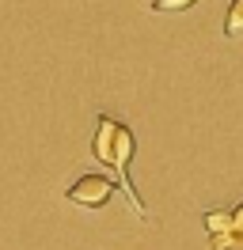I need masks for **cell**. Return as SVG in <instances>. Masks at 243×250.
Here are the masks:
<instances>
[{"instance_id": "obj_2", "label": "cell", "mask_w": 243, "mask_h": 250, "mask_svg": "<svg viewBox=\"0 0 243 250\" xmlns=\"http://www.w3.org/2000/svg\"><path fill=\"white\" fill-rule=\"evenodd\" d=\"M65 197L80 208H103L110 197H114V182L103 178V174H80L73 186L65 189Z\"/></svg>"}, {"instance_id": "obj_5", "label": "cell", "mask_w": 243, "mask_h": 250, "mask_svg": "<svg viewBox=\"0 0 243 250\" xmlns=\"http://www.w3.org/2000/svg\"><path fill=\"white\" fill-rule=\"evenodd\" d=\"M197 0H152V12H186Z\"/></svg>"}, {"instance_id": "obj_3", "label": "cell", "mask_w": 243, "mask_h": 250, "mask_svg": "<svg viewBox=\"0 0 243 250\" xmlns=\"http://www.w3.org/2000/svg\"><path fill=\"white\" fill-rule=\"evenodd\" d=\"M205 231H209V239H220V235H236V220H232V212L209 208V212H205Z\"/></svg>"}, {"instance_id": "obj_1", "label": "cell", "mask_w": 243, "mask_h": 250, "mask_svg": "<svg viewBox=\"0 0 243 250\" xmlns=\"http://www.w3.org/2000/svg\"><path fill=\"white\" fill-rule=\"evenodd\" d=\"M91 152H95L99 163H106V167H114V171L122 174V186H125V193H129V201L137 205V212H145V205H141V197H137L133 182L125 178V167H129V159H133V152H137V141H133V133H129V125H122V122H114V118L103 114V118L95 122Z\"/></svg>"}, {"instance_id": "obj_4", "label": "cell", "mask_w": 243, "mask_h": 250, "mask_svg": "<svg viewBox=\"0 0 243 250\" xmlns=\"http://www.w3.org/2000/svg\"><path fill=\"white\" fill-rule=\"evenodd\" d=\"M224 34H228V38H240V34H243V0H232L228 19H224Z\"/></svg>"}, {"instance_id": "obj_6", "label": "cell", "mask_w": 243, "mask_h": 250, "mask_svg": "<svg viewBox=\"0 0 243 250\" xmlns=\"http://www.w3.org/2000/svg\"><path fill=\"white\" fill-rule=\"evenodd\" d=\"M232 220H236V235H243V205L232 208Z\"/></svg>"}]
</instances>
